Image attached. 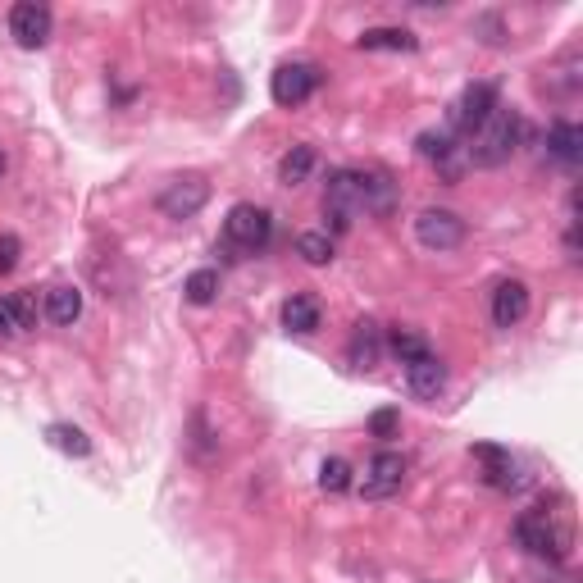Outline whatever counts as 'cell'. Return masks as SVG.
I'll return each mask as SVG.
<instances>
[{
  "mask_svg": "<svg viewBox=\"0 0 583 583\" xmlns=\"http://www.w3.org/2000/svg\"><path fill=\"white\" fill-rule=\"evenodd\" d=\"M297 251L306 265H328L333 260V237L328 233H301L297 237Z\"/></svg>",
  "mask_w": 583,
  "mask_h": 583,
  "instance_id": "cell-23",
  "label": "cell"
},
{
  "mask_svg": "<svg viewBox=\"0 0 583 583\" xmlns=\"http://www.w3.org/2000/svg\"><path fill=\"white\" fill-rule=\"evenodd\" d=\"M51 442L64 451V456H87V451H92L87 433H82V429H69V424H55V429H51Z\"/></svg>",
  "mask_w": 583,
  "mask_h": 583,
  "instance_id": "cell-25",
  "label": "cell"
},
{
  "mask_svg": "<svg viewBox=\"0 0 583 583\" xmlns=\"http://www.w3.org/2000/svg\"><path fill=\"white\" fill-rule=\"evenodd\" d=\"M392 351L401 356V365H410V360L429 356V342H424L420 333H406V328H397V333H392Z\"/></svg>",
  "mask_w": 583,
  "mask_h": 583,
  "instance_id": "cell-27",
  "label": "cell"
},
{
  "mask_svg": "<svg viewBox=\"0 0 583 583\" xmlns=\"http://www.w3.org/2000/svg\"><path fill=\"white\" fill-rule=\"evenodd\" d=\"M46 315H51L55 324H73V319L82 315V292L78 287H51V292H46Z\"/></svg>",
  "mask_w": 583,
  "mask_h": 583,
  "instance_id": "cell-20",
  "label": "cell"
},
{
  "mask_svg": "<svg viewBox=\"0 0 583 583\" xmlns=\"http://www.w3.org/2000/svg\"><path fill=\"white\" fill-rule=\"evenodd\" d=\"M283 324L287 333H315L319 328V301L310 292H297V297L283 306Z\"/></svg>",
  "mask_w": 583,
  "mask_h": 583,
  "instance_id": "cell-16",
  "label": "cell"
},
{
  "mask_svg": "<svg viewBox=\"0 0 583 583\" xmlns=\"http://www.w3.org/2000/svg\"><path fill=\"white\" fill-rule=\"evenodd\" d=\"M324 215L338 233H347L351 219L365 215V169H333L324 187Z\"/></svg>",
  "mask_w": 583,
  "mask_h": 583,
  "instance_id": "cell-3",
  "label": "cell"
},
{
  "mask_svg": "<svg viewBox=\"0 0 583 583\" xmlns=\"http://www.w3.org/2000/svg\"><path fill=\"white\" fill-rule=\"evenodd\" d=\"M520 137H524V119H520V114H515V110H497L479 128V133L470 137V164H474V169H502V164L515 155Z\"/></svg>",
  "mask_w": 583,
  "mask_h": 583,
  "instance_id": "cell-1",
  "label": "cell"
},
{
  "mask_svg": "<svg viewBox=\"0 0 583 583\" xmlns=\"http://www.w3.org/2000/svg\"><path fill=\"white\" fill-rule=\"evenodd\" d=\"M524 315H529V287H524L520 278L497 283V292H492V324H497V328H515Z\"/></svg>",
  "mask_w": 583,
  "mask_h": 583,
  "instance_id": "cell-12",
  "label": "cell"
},
{
  "mask_svg": "<svg viewBox=\"0 0 583 583\" xmlns=\"http://www.w3.org/2000/svg\"><path fill=\"white\" fill-rule=\"evenodd\" d=\"M310 169H315V151L310 146H292V151L278 160V183L283 187H297L310 178Z\"/></svg>",
  "mask_w": 583,
  "mask_h": 583,
  "instance_id": "cell-19",
  "label": "cell"
},
{
  "mask_svg": "<svg viewBox=\"0 0 583 583\" xmlns=\"http://www.w3.org/2000/svg\"><path fill=\"white\" fill-rule=\"evenodd\" d=\"M14 265H19V237L5 233L0 237V274H10Z\"/></svg>",
  "mask_w": 583,
  "mask_h": 583,
  "instance_id": "cell-29",
  "label": "cell"
},
{
  "mask_svg": "<svg viewBox=\"0 0 583 583\" xmlns=\"http://www.w3.org/2000/svg\"><path fill=\"white\" fill-rule=\"evenodd\" d=\"M205 201H210V183L196 178V174L174 178V183L155 196V205H160L164 219H192V215H201L205 210Z\"/></svg>",
  "mask_w": 583,
  "mask_h": 583,
  "instance_id": "cell-5",
  "label": "cell"
},
{
  "mask_svg": "<svg viewBox=\"0 0 583 583\" xmlns=\"http://www.w3.org/2000/svg\"><path fill=\"white\" fill-rule=\"evenodd\" d=\"M397 424H401L397 410H379V415L369 420V429H374V438H392V433H397Z\"/></svg>",
  "mask_w": 583,
  "mask_h": 583,
  "instance_id": "cell-28",
  "label": "cell"
},
{
  "mask_svg": "<svg viewBox=\"0 0 583 583\" xmlns=\"http://www.w3.org/2000/svg\"><path fill=\"white\" fill-rule=\"evenodd\" d=\"M379 351H383L379 328H374V324H356V333H351V365H356V369H374V365H379Z\"/></svg>",
  "mask_w": 583,
  "mask_h": 583,
  "instance_id": "cell-17",
  "label": "cell"
},
{
  "mask_svg": "<svg viewBox=\"0 0 583 583\" xmlns=\"http://www.w3.org/2000/svg\"><path fill=\"white\" fill-rule=\"evenodd\" d=\"M415 237H420V246H429V251H456V246L465 242V219L456 215V210H420Z\"/></svg>",
  "mask_w": 583,
  "mask_h": 583,
  "instance_id": "cell-8",
  "label": "cell"
},
{
  "mask_svg": "<svg viewBox=\"0 0 583 583\" xmlns=\"http://www.w3.org/2000/svg\"><path fill=\"white\" fill-rule=\"evenodd\" d=\"M5 306V315H10L14 333H28V328H37V301H32V292H10V297L0 301Z\"/></svg>",
  "mask_w": 583,
  "mask_h": 583,
  "instance_id": "cell-21",
  "label": "cell"
},
{
  "mask_svg": "<svg viewBox=\"0 0 583 583\" xmlns=\"http://www.w3.org/2000/svg\"><path fill=\"white\" fill-rule=\"evenodd\" d=\"M183 297L192 301V306H210V301L219 297V274L215 269H196V274L183 283Z\"/></svg>",
  "mask_w": 583,
  "mask_h": 583,
  "instance_id": "cell-22",
  "label": "cell"
},
{
  "mask_svg": "<svg viewBox=\"0 0 583 583\" xmlns=\"http://www.w3.org/2000/svg\"><path fill=\"white\" fill-rule=\"evenodd\" d=\"M269 233H274V219H269V210H260V205H233L224 219V242L233 246V251H242V256L265 251Z\"/></svg>",
  "mask_w": 583,
  "mask_h": 583,
  "instance_id": "cell-4",
  "label": "cell"
},
{
  "mask_svg": "<svg viewBox=\"0 0 583 583\" xmlns=\"http://www.w3.org/2000/svg\"><path fill=\"white\" fill-rule=\"evenodd\" d=\"M360 51H415V37L406 28H369L356 41Z\"/></svg>",
  "mask_w": 583,
  "mask_h": 583,
  "instance_id": "cell-18",
  "label": "cell"
},
{
  "mask_svg": "<svg viewBox=\"0 0 583 583\" xmlns=\"http://www.w3.org/2000/svg\"><path fill=\"white\" fill-rule=\"evenodd\" d=\"M406 388L415 392L420 401H438L442 388H447V365H442L438 356H420V360H410L406 365Z\"/></svg>",
  "mask_w": 583,
  "mask_h": 583,
  "instance_id": "cell-11",
  "label": "cell"
},
{
  "mask_svg": "<svg viewBox=\"0 0 583 583\" xmlns=\"http://www.w3.org/2000/svg\"><path fill=\"white\" fill-rule=\"evenodd\" d=\"M497 114V87H488V82H474V87H465L461 101H456V110H451V128L465 137H474L483 128V123Z\"/></svg>",
  "mask_w": 583,
  "mask_h": 583,
  "instance_id": "cell-7",
  "label": "cell"
},
{
  "mask_svg": "<svg viewBox=\"0 0 583 583\" xmlns=\"http://www.w3.org/2000/svg\"><path fill=\"white\" fill-rule=\"evenodd\" d=\"M474 461H483L488 465V474L483 479L492 483V488H520V465L511 461V451H502V447H474Z\"/></svg>",
  "mask_w": 583,
  "mask_h": 583,
  "instance_id": "cell-13",
  "label": "cell"
},
{
  "mask_svg": "<svg viewBox=\"0 0 583 583\" xmlns=\"http://www.w3.org/2000/svg\"><path fill=\"white\" fill-rule=\"evenodd\" d=\"M406 479V461H401L397 451H379L374 461L365 465V479H360V492H365L369 502H379V497H392Z\"/></svg>",
  "mask_w": 583,
  "mask_h": 583,
  "instance_id": "cell-10",
  "label": "cell"
},
{
  "mask_svg": "<svg viewBox=\"0 0 583 583\" xmlns=\"http://www.w3.org/2000/svg\"><path fill=\"white\" fill-rule=\"evenodd\" d=\"M10 32L23 51H41L51 41V10L37 5V0H19L10 10Z\"/></svg>",
  "mask_w": 583,
  "mask_h": 583,
  "instance_id": "cell-9",
  "label": "cell"
},
{
  "mask_svg": "<svg viewBox=\"0 0 583 583\" xmlns=\"http://www.w3.org/2000/svg\"><path fill=\"white\" fill-rule=\"evenodd\" d=\"M5 333H14V324H10V315H5V306H0V338H5Z\"/></svg>",
  "mask_w": 583,
  "mask_h": 583,
  "instance_id": "cell-30",
  "label": "cell"
},
{
  "mask_svg": "<svg viewBox=\"0 0 583 583\" xmlns=\"http://www.w3.org/2000/svg\"><path fill=\"white\" fill-rule=\"evenodd\" d=\"M511 533H515V543L533 556H547V561H565V556H570V524L556 511H547V506L524 511Z\"/></svg>",
  "mask_w": 583,
  "mask_h": 583,
  "instance_id": "cell-2",
  "label": "cell"
},
{
  "mask_svg": "<svg viewBox=\"0 0 583 583\" xmlns=\"http://www.w3.org/2000/svg\"><path fill=\"white\" fill-rule=\"evenodd\" d=\"M547 155H552L556 164H579L583 155V128L570 119H556L552 133H547Z\"/></svg>",
  "mask_w": 583,
  "mask_h": 583,
  "instance_id": "cell-14",
  "label": "cell"
},
{
  "mask_svg": "<svg viewBox=\"0 0 583 583\" xmlns=\"http://www.w3.org/2000/svg\"><path fill=\"white\" fill-rule=\"evenodd\" d=\"M397 205V183L383 169H365V215H392Z\"/></svg>",
  "mask_w": 583,
  "mask_h": 583,
  "instance_id": "cell-15",
  "label": "cell"
},
{
  "mask_svg": "<svg viewBox=\"0 0 583 583\" xmlns=\"http://www.w3.org/2000/svg\"><path fill=\"white\" fill-rule=\"evenodd\" d=\"M420 155L433 164H447L456 155V142H451V133H420Z\"/></svg>",
  "mask_w": 583,
  "mask_h": 583,
  "instance_id": "cell-26",
  "label": "cell"
},
{
  "mask_svg": "<svg viewBox=\"0 0 583 583\" xmlns=\"http://www.w3.org/2000/svg\"><path fill=\"white\" fill-rule=\"evenodd\" d=\"M319 488L324 492H347L351 488V465L342 461V456H328V461L319 465Z\"/></svg>",
  "mask_w": 583,
  "mask_h": 583,
  "instance_id": "cell-24",
  "label": "cell"
},
{
  "mask_svg": "<svg viewBox=\"0 0 583 583\" xmlns=\"http://www.w3.org/2000/svg\"><path fill=\"white\" fill-rule=\"evenodd\" d=\"M5 169H10V160H5V151H0V174H5Z\"/></svg>",
  "mask_w": 583,
  "mask_h": 583,
  "instance_id": "cell-31",
  "label": "cell"
},
{
  "mask_svg": "<svg viewBox=\"0 0 583 583\" xmlns=\"http://www.w3.org/2000/svg\"><path fill=\"white\" fill-rule=\"evenodd\" d=\"M315 87H319L315 64H283V69L269 78V96H274V105H283V110L306 105L310 96H315Z\"/></svg>",
  "mask_w": 583,
  "mask_h": 583,
  "instance_id": "cell-6",
  "label": "cell"
}]
</instances>
